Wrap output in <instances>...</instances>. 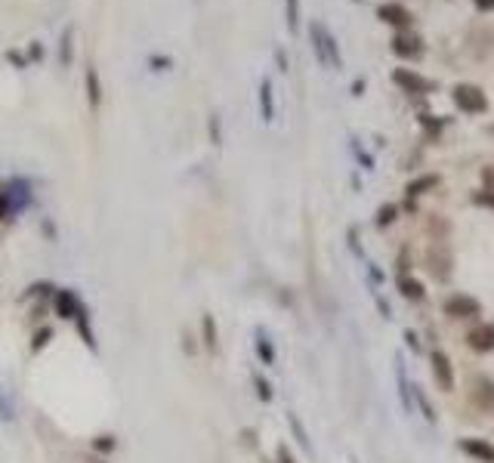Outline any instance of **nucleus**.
<instances>
[{
	"label": "nucleus",
	"mask_w": 494,
	"mask_h": 463,
	"mask_svg": "<svg viewBox=\"0 0 494 463\" xmlns=\"http://www.w3.org/2000/svg\"><path fill=\"white\" fill-rule=\"evenodd\" d=\"M309 40H312L315 59H318L321 68H333V71H340V68H343V53H340L333 34L318 22V19H312V22H309Z\"/></svg>",
	"instance_id": "obj_1"
},
{
	"label": "nucleus",
	"mask_w": 494,
	"mask_h": 463,
	"mask_svg": "<svg viewBox=\"0 0 494 463\" xmlns=\"http://www.w3.org/2000/svg\"><path fill=\"white\" fill-rule=\"evenodd\" d=\"M451 99H454V105L463 111V115H482V111L488 108L485 93H482V86H475V84H457L454 90H451Z\"/></svg>",
	"instance_id": "obj_2"
},
{
	"label": "nucleus",
	"mask_w": 494,
	"mask_h": 463,
	"mask_svg": "<svg viewBox=\"0 0 494 463\" xmlns=\"http://www.w3.org/2000/svg\"><path fill=\"white\" fill-rule=\"evenodd\" d=\"M442 312L448 318H475L482 312V302L475 296H467V294H454L442 302Z\"/></svg>",
	"instance_id": "obj_3"
},
{
	"label": "nucleus",
	"mask_w": 494,
	"mask_h": 463,
	"mask_svg": "<svg viewBox=\"0 0 494 463\" xmlns=\"http://www.w3.org/2000/svg\"><path fill=\"white\" fill-rule=\"evenodd\" d=\"M426 265H430V272L438 281H445L451 275V269H454V257H451V250L445 244H432L426 250Z\"/></svg>",
	"instance_id": "obj_4"
},
{
	"label": "nucleus",
	"mask_w": 494,
	"mask_h": 463,
	"mask_svg": "<svg viewBox=\"0 0 494 463\" xmlns=\"http://www.w3.org/2000/svg\"><path fill=\"white\" fill-rule=\"evenodd\" d=\"M430 364H432V377H436V386L442 392H451L454 389V370H451V358L445 355L442 349L430 352Z\"/></svg>",
	"instance_id": "obj_5"
},
{
	"label": "nucleus",
	"mask_w": 494,
	"mask_h": 463,
	"mask_svg": "<svg viewBox=\"0 0 494 463\" xmlns=\"http://www.w3.org/2000/svg\"><path fill=\"white\" fill-rule=\"evenodd\" d=\"M469 399L479 407H485V411H494V380L491 377L475 374L473 380H469Z\"/></svg>",
	"instance_id": "obj_6"
},
{
	"label": "nucleus",
	"mask_w": 494,
	"mask_h": 463,
	"mask_svg": "<svg viewBox=\"0 0 494 463\" xmlns=\"http://www.w3.org/2000/svg\"><path fill=\"white\" fill-rule=\"evenodd\" d=\"M392 84H399L401 93H411V96H420V93L432 90L430 80L420 78V74L411 71V68H395V71H392Z\"/></svg>",
	"instance_id": "obj_7"
},
{
	"label": "nucleus",
	"mask_w": 494,
	"mask_h": 463,
	"mask_svg": "<svg viewBox=\"0 0 494 463\" xmlns=\"http://www.w3.org/2000/svg\"><path fill=\"white\" fill-rule=\"evenodd\" d=\"M377 19H383L386 25L401 28V31L411 25V12H408L401 3H380V6H377Z\"/></svg>",
	"instance_id": "obj_8"
},
{
	"label": "nucleus",
	"mask_w": 494,
	"mask_h": 463,
	"mask_svg": "<svg viewBox=\"0 0 494 463\" xmlns=\"http://www.w3.org/2000/svg\"><path fill=\"white\" fill-rule=\"evenodd\" d=\"M467 346L475 352H494V324H475L467 333Z\"/></svg>",
	"instance_id": "obj_9"
},
{
	"label": "nucleus",
	"mask_w": 494,
	"mask_h": 463,
	"mask_svg": "<svg viewBox=\"0 0 494 463\" xmlns=\"http://www.w3.org/2000/svg\"><path fill=\"white\" fill-rule=\"evenodd\" d=\"M460 451L479 463H494V444H488L485 438H460Z\"/></svg>",
	"instance_id": "obj_10"
},
{
	"label": "nucleus",
	"mask_w": 494,
	"mask_h": 463,
	"mask_svg": "<svg viewBox=\"0 0 494 463\" xmlns=\"http://www.w3.org/2000/svg\"><path fill=\"white\" fill-rule=\"evenodd\" d=\"M259 115L266 123L275 121V93H272V80L263 78L259 80Z\"/></svg>",
	"instance_id": "obj_11"
},
{
	"label": "nucleus",
	"mask_w": 494,
	"mask_h": 463,
	"mask_svg": "<svg viewBox=\"0 0 494 463\" xmlns=\"http://www.w3.org/2000/svg\"><path fill=\"white\" fill-rule=\"evenodd\" d=\"M84 86H86V102H90V111H99L102 105V84H99V71L96 68H86L84 74Z\"/></svg>",
	"instance_id": "obj_12"
},
{
	"label": "nucleus",
	"mask_w": 494,
	"mask_h": 463,
	"mask_svg": "<svg viewBox=\"0 0 494 463\" xmlns=\"http://www.w3.org/2000/svg\"><path fill=\"white\" fill-rule=\"evenodd\" d=\"M392 53L401 56V59H414V56H420V53H423V47H420V37H414V34H399V37L392 40Z\"/></svg>",
	"instance_id": "obj_13"
},
{
	"label": "nucleus",
	"mask_w": 494,
	"mask_h": 463,
	"mask_svg": "<svg viewBox=\"0 0 494 463\" xmlns=\"http://www.w3.org/2000/svg\"><path fill=\"white\" fill-rule=\"evenodd\" d=\"M71 49H74V25H65L59 34V65L62 68H71V62H74Z\"/></svg>",
	"instance_id": "obj_14"
},
{
	"label": "nucleus",
	"mask_w": 494,
	"mask_h": 463,
	"mask_svg": "<svg viewBox=\"0 0 494 463\" xmlns=\"http://www.w3.org/2000/svg\"><path fill=\"white\" fill-rule=\"evenodd\" d=\"M436 185H438V176H436V173H430V176H420V179H414V182H408V195H411V198L426 195V191L436 189Z\"/></svg>",
	"instance_id": "obj_15"
},
{
	"label": "nucleus",
	"mask_w": 494,
	"mask_h": 463,
	"mask_svg": "<svg viewBox=\"0 0 494 463\" xmlns=\"http://www.w3.org/2000/svg\"><path fill=\"white\" fill-rule=\"evenodd\" d=\"M284 19H287V31L296 34L300 31V0H284Z\"/></svg>",
	"instance_id": "obj_16"
},
{
	"label": "nucleus",
	"mask_w": 494,
	"mask_h": 463,
	"mask_svg": "<svg viewBox=\"0 0 494 463\" xmlns=\"http://www.w3.org/2000/svg\"><path fill=\"white\" fill-rule=\"evenodd\" d=\"M399 287H401V294L408 296V300H423V284L417 281V278H399Z\"/></svg>",
	"instance_id": "obj_17"
},
{
	"label": "nucleus",
	"mask_w": 494,
	"mask_h": 463,
	"mask_svg": "<svg viewBox=\"0 0 494 463\" xmlns=\"http://www.w3.org/2000/svg\"><path fill=\"white\" fill-rule=\"evenodd\" d=\"M3 59L10 62L12 68H19V71H22V68H28V65H31L28 53H22V49H6V53H3Z\"/></svg>",
	"instance_id": "obj_18"
},
{
	"label": "nucleus",
	"mask_w": 494,
	"mask_h": 463,
	"mask_svg": "<svg viewBox=\"0 0 494 463\" xmlns=\"http://www.w3.org/2000/svg\"><path fill=\"white\" fill-rule=\"evenodd\" d=\"M176 65V62L170 59V56H148V68H152V71H170V68Z\"/></svg>",
	"instance_id": "obj_19"
},
{
	"label": "nucleus",
	"mask_w": 494,
	"mask_h": 463,
	"mask_svg": "<svg viewBox=\"0 0 494 463\" xmlns=\"http://www.w3.org/2000/svg\"><path fill=\"white\" fill-rule=\"evenodd\" d=\"M204 343H207V349L210 352H216V324H213V318L210 315H204Z\"/></svg>",
	"instance_id": "obj_20"
},
{
	"label": "nucleus",
	"mask_w": 494,
	"mask_h": 463,
	"mask_svg": "<svg viewBox=\"0 0 494 463\" xmlns=\"http://www.w3.org/2000/svg\"><path fill=\"white\" fill-rule=\"evenodd\" d=\"M287 423H290V429H294L296 442H300L303 448H309V436H306V429H303V426H300V420H296V414H287Z\"/></svg>",
	"instance_id": "obj_21"
},
{
	"label": "nucleus",
	"mask_w": 494,
	"mask_h": 463,
	"mask_svg": "<svg viewBox=\"0 0 494 463\" xmlns=\"http://www.w3.org/2000/svg\"><path fill=\"white\" fill-rule=\"evenodd\" d=\"M395 213H399V207H395V204H386V207H380V213H377V226H389V222L395 219Z\"/></svg>",
	"instance_id": "obj_22"
},
{
	"label": "nucleus",
	"mask_w": 494,
	"mask_h": 463,
	"mask_svg": "<svg viewBox=\"0 0 494 463\" xmlns=\"http://www.w3.org/2000/svg\"><path fill=\"white\" fill-rule=\"evenodd\" d=\"M352 154L358 158V164L364 167V170H374V164H370V158H368V152H364L362 145H358V139H352Z\"/></svg>",
	"instance_id": "obj_23"
},
{
	"label": "nucleus",
	"mask_w": 494,
	"mask_h": 463,
	"mask_svg": "<svg viewBox=\"0 0 494 463\" xmlns=\"http://www.w3.org/2000/svg\"><path fill=\"white\" fill-rule=\"evenodd\" d=\"M257 349H259V358H263L266 364L275 361V355H272V346H269V340H266V337H259V340H257Z\"/></svg>",
	"instance_id": "obj_24"
},
{
	"label": "nucleus",
	"mask_w": 494,
	"mask_h": 463,
	"mask_svg": "<svg viewBox=\"0 0 494 463\" xmlns=\"http://www.w3.org/2000/svg\"><path fill=\"white\" fill-rule=\"evenodd\" d=\"M414 395H417V405L423 407V417L430 420V423H436V414H432V405H430V401L423 399V395H420V389H414Z\"/></svg>",
	"instance_id": "obj_25"
},
{
	"label": "nucleus",
	"mask_w": 494,
	"mask_h": 463,
	"mask_svg": "<svg viewBox=\"0 0 494 463\" xmlns=\"http://www.w3.org/2000/svg\"><path fill=\"white\" fill-rule=\"evenodd\" d=\"M473 204H485V207H494V191H488V189L475 191V195H473Z\"/></svg>",
	"instance_id": "obj_26"
},
{
	"label": "nucleus",
	"mask_w": 494,
	"mask_h": 463,
	"mask_svg": "<svg viewBox=\"0 0 494 463\" xmlns=\"http://www.w3.org/2000/svg\"><path fill=\"white\" fill-rule=\"evenodd\" d=\"M28 59L31 62H43V43L40 40H31L28 43Z\"/></svg>",
	"instance_id": "obj_27"
},
{
	"label": "nucleus",
	"mask_w": 494,
	"mask_h": 463,
	"mask_svg": "<svg viewBox=\"0 0 494 463\" xmlns=\"http://www.w3.org/2000/svg\"><path fill=\"white\" fill-rule=\"evenodd\" d=\"M210 139H213V145H220L222 136H220V115H210Z\"/></svg>",
	"instance_id": "obj_28"
},
{
	"label": "nucleus",
	"mask_w": 494,
	"mask_h": 463,
	"mask_svg": "<svg viewBox=\"0 0 494 463\" xmlns=\"http://www.w3.org/2000/svg\"><path fill=\"white\" fill-rule=\"evenodd\" d=\"M275 62H278V68H281V71H290V62H287V49H284V47H275Z\"/></svg>",
	"instance_id": "obj_29"
},
{
	"label": "nucleus",
	"mask_w": 494,
	"mask_h": 463,
	"mask_svg": "<svg viewBox=\"0 0 494 463\" xmlns=\"http://www.w3.org/2000/svg\"><path fill=\"white\" fill-rule=\"evenodd\" d=\"M275 460H278V463H296L294 457H290L287 444H278V448H275Z\"/></svg>",
	"instance_id": "obj_30"
},
{
	"label": "nucleus",
	"mask_w": 494,
	"mask_h": 463,
	"mask_svg": "<svg viewBox=\"0 0 494 463\" xmlns=\"http://www.w3.org/2000/svg\"><path fill=\"white\" fill-rule=\"evenodd\" d=\"M257 389H259V399L263 401H272V392H269V383L263 380V377H257Z\"/></svg>",
	"instance_id": "obj_31"
},
{
	"label": "nucleus",
	"mask_w": 494,
	"mask_h": 463,
	"mask_svg": "<svg viewBox=\"0 0 494 463\" xmlns=\"http://www.w3.org/2000/svg\"><path fill=\"white\" fill-rule=\"evenodd\" d=\"M482 182H485L488 191H494V167H485V170H482Z\"/></svg>",
	"instance_id": "obj_32"
},
{
	"label": "nucleus",
	"mask_w": 494,
	"mask_h": 463,
	"mask_svg": "<svg viewBox=\"0 0 494 463\" xmlns=\"http://www.w3.org/2000/svg\"><path fill=\"white\" fill-rule=\"evenodd\" d=\"M12 210V204H10V198L3 195V191H0V219H6V213H10Z\"/></svg>",
	"instance_id": "obj_33"
},
{
	"label": "nucleus",
	"mask_w": 494,
	"mask_h": 463,
	"mask_svg": "<svg viewBox=\"0 0 494 463\" xmlns=\"http://www.w3.org/2000/svg\"><path fill=\"white\" fill-rule=\"evenodd\" d=\"M473 6H475V10H482V12H491L494 10V0H473Z\"/></svg>",
	"instance_id": "obj_34"
},
{
	"label": "nucleus",
	"mask_w": 494,
	"mask_h": 463,
	"mask_svg": "<svg viewBox=\"0 0 494 463\" xmlns=\"http://www.w3.org/2000/svg\"><path fill=\"white\" fill-rule=\"evenodd\" d=\"M352 90H355V93H352V96H362V90H364V80H355V86H352Z\"/></svg>",
	"instance_id": "obj_35"
},
{
	"label": "nucleus",
	"mask_w": 494,
	"mask_h": 463,
	"mask_svg": "<svg viewBox=\"0 0 494 463\" xmlns=\"http://www.w3.org/2000/svg\"><path fill=\"white\" fill-rule=\"evenodd\" d=\"M491 133H494V127H491Z\"/></svg>",
	"instance_id": "obj_36"
},
{
	"label": "nucleus",
	"mask_w": 494,
	"mask_h": 463,
	"mask_svg": "<svg viewBox=\"0 0 494 463\" xmlns=\"http://www.w3.org/2000/svg\"><path fill=\"white\" fill-rule=\"evenodd\" d=\"M352 463H355V460H352Z\"/></svg>",
	"instance_id": "obj_37"
},
{
	"label": "nucleus",
	"mask_w": 494,
	"mask_h": 463,
	"mask_svg": "<svg viewBox=\"0 0 494 463\" xmlns=\"http://www.w3.org/2000/svg\"><path fill=\"white\" fill-rule=\"evenodd\" d=\"M355 3H358V0H355Z\"/></svg>",
	"instance_id": "obj_38"
}]
</instances>
